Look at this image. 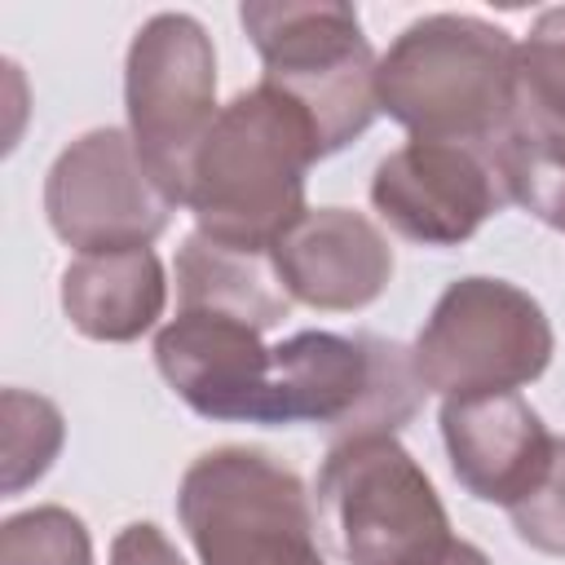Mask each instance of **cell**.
<instances>
[{"mask_svg": "<svg viewBox=\"0 0 565 565\" xmlns=\"http://www.w3.org/2000/svg\"><path fill=\"white\" fill-rule=\"evenodd\" d=\"M238 22L260 53V84L291 97L322 146V159L358 141L375 115V66L362 18L344 0H247Z\"/></svg>", "mask_w": 565, "mask_h": 565, "instance_id": "5b68a950", "label": "cell"}, {"mask_svg": "<svg viewBox=\"0 0 565 565\" xmlns=\"http://www.w3.org/2000/svg\"><path fill=\"white\" fill-rule=\"evenodd\" d=\"M322 159L309 115L269 84L234 93L190 163L185 207L199 234L274 252V243L309 212L305 177Z\"/></svg>", "mask_w": 565, "mask_h": 565, "instance_id": "6da1fadb", "label": "cell"}, {"mask_svg": "<svg viewBox=\"0 0 565 565\" xmlns=\"http://www.w3.org/2000/svg\"><path fill=\"white\" fill-rule=\"evenodd\" d=\"M437 565H490V556H486L477 543H468V539H455Z\"/></svg>", "mask_w": 565, "mask_h": 565, "instance_id": "7402d4cb", "label": "cell"}, {"mask_svg": "<svg viewBox=\"0 0 565 565\" xmlns=\"http://www.w3.org/2000/svg\"><path fill=\"white\" fill-rule=\"evenodd\" d=\"M124 115L141 168L181 207L190 163L221 115L216 49L199 18L154 13L137 26L124 57Z\"/></svg>", "mask_w": 565, "mask_h": 565, "instance_id": "ba28073f", "label": "cell"}, {"mask_svg": "<svg viewBox=\"0 0 565 565\" xmlns=\"http://www.w3.org/2000/svg\"><path fill=\"white\" fill-rule=\"evenodd\" d=\"M424 402L406 344L375 331H296L274 344L265 428L313 424L327 441L397 437Z\"/></svg>", "mask_w": 565, "mask_h": 565, "instance_id": "277c9868", "label": "cell"}, {"mask_svg": "<svg viewBox=\"0 0 565 565\" xmlns=\"http://www.w3.org/2000/svg\"><path fill=\"white\" fill-rule=\"evenodd\" d=\"M243 318L212 309H177L154 335V366L168 388L203 419L265 424L274 349Z\"/></svg>", "mask_w": 565, "mask_h": 565, "instance_id": "8fae6325", "label": "cell"}, {"mask_svg": "<svg viewBox=\"0 0 565 565\" xmlns=\"http://www.w3.org/2000/svg\"><path fill=\"white\" fill-rule=\"evenodd\" d=\"M313 512L344 565H437L455 543L428 472L388 433L327 446Z\"/></svg>", "mask_w": 565, "mask_h": 565, "instance_id": "3957f363", "label": "cell"}, {"mask_svg": "<svg viewBox=\"0 0 565 565\" xmlns=\"http://www.w3.org/2000/svg\"><path fill=\"white\" fill-rule=\"evenodd\" d=\"M516 124L565 137V4L543 9L516 44Z\"/></svg>", "mask_w": 565, "mask_h": 565, "instance_id": "e0dca14e", "label": "cell"}, {"mask_svg": "<svg viewBox=\"0 0 565 565\" xmlns=\"http://www.w3.org/2000/svg\"><path fill=\"white\" fill-rule=\"evenodd\" d=\"M441 441L455 481L494 508L521 503L547 472L556 437L521 393L441 397Z\"/></svg>", "mask_w": 565, "mask_h": 565, "instance_id": "7c38bea8", "label": "cell"}, {"mask_svg": "<svg viewBox=\"0 0 565 565\" xmlns=\"http://www.w3.org/2000/svg\"><path fill=\"white\" fill-rule=\"evenodd\" d=\"M494 168L508 203L525 207L547 230L565 234V137L543 128H512L494 146Z\"/></svg>", "mask_w": 565, "mask_h": 565, "instance_id": "2e32d148", "label": "cell"}, {"mask_svg": "<svg viewBox=\"0 0 565 565\" xmlns=\"http://www.w3.org/2000/svg\"><path fill=\"white\" fill-rule=\"evenodd\" d=\"M552 353L556 335L543 305L525 287L486 274L455 278L411 344L415 375L437 397L516 393L547 371Z\"/></svg>", "mask_w": 565, "mask_h": 565, "instance_id": "52a82bcc", "label": "cell"}, {"mask_svg": "<svg viewBox=\"0 0 565 565\" xmlns=\"http://www.w3.org/2000/svg\"><path fill=\"white\" fill-rule=\"evenodd\" d=\"M516 40L477 13L415 18L375 66V97L419 141L494 150L516 128Z\"/></svg>", "mask_w": 565, "mask_h": 565, "instance_id": "7a4b0ae2", "label": "cell"}, {"mask_svg": "<svg viewBox=\"0 0 565 565\" xmlns=\"http://www.w3.org/2000/svg\"><path fill=\"white\" fill-rule=\"evenodd\" d=\"M0 463H4V494H22L26 486H35L53 459L62 455L66 441V419L62 411L26 388H4L0 397Z\"/></svg>", "mask_w": 565, "mask_h": 565, "instance_id": "ac0fdd59", "label": "cell"}, {"mask_svg": "<svg viewBox=\"0 0 565 565\" xmlns=\"http://www.w3.org/2000/svg\"><path fill=\"white\" fill-rule=\"evenodd\" d=\"M172 212L177 203L141 168L128 128H93L75 137L44 177V216L79 256L150 247Z\"/></svg>", "mask_w": 565, "mask_h": 565, "instance_id": "9c48e42d", "label": "cell"}, {"mask_svg": "<svg viewBox=\"0 0 565 565\" xmlns=\"http://www.w3.org/2000/svg\"><path fill=\"white\" fill-rule=\"evenodd\" d=\"M177 516L203 565H327L305 481L252 446L199 455L177 486Z\"/></svg>", "mask_w": 565, "mask_h": 565, "instance_id": "8992f818", "label": "cell"}, {"mask_svg": "<svg viewBox=\"0 0 565 565\" xmlns=\"http://www.w3.org/2000/svg\"><path fill=\"white\" fill-rule=\"evenodd\" d=\"M177 300L181 309L243 318L256 331H269L291 313V296L282 291L265 252L225 247L199 230L185 234L177 247Z\"/></svg>", "mask_w": 565, "mask_h": 565, "instance_id": "9a60e30c", "label": "cell"}, {"mask_svg": "<svg viewBox=\"0 0 565 565\" xmlns=\"http://www.w3.org/2000/svg\"><path fill=\"white\" fill-rule=\"evenodd\" d=\"M508 521L525 547L543 556H565V437H556L543 481L521 503L508 508Z\"/></svg>", "mask_w": 565, "mask_h": 565, "instance_id": "ffe728a7", "label": "cell"}, {"mask_svg": "<svg viewBox=\"0 0 565 565\" xmlns=\"http://www.w3.org/2000/svg\"><path fill=\"white\" fill-rule=\"evenodd\" d=\"M168 305V274L154 247L88 252L62 269V313L97 344H128L146 335Z\"/></svg>", "mask_w": 565, "mask_h": 565, "instance_id": "5bb4252c", "label": "cell"}, {"mask_svg": "<svg viewBox=\"0 0 565 565\" xmlns=\"http://www.w3.org/2000/svg\"><path fill=\"white\" fill-rule=\"evenodd\" d=\"M110 565H185L154 521H132L110 543Z\"/></svg>", "mask_w": 565, "mask_h": 565, "instance_id": "44dd1931", "label": "cell"}, {"mask_svg": "<svg viewBox=\"0 0 565 565\" xmlns=\"http://www.w3.org/2000/svg\"><path fill=\"white\" fill-rule=\"evenodd\" d=\"M371 207L393 234L419 247H459L508 207V194L494 150L411 137L375 163Z\"/></svg>", "mask_w": 565, "mask_h": 565, "instance_id": "30bf717a", "label": "cell"}, {"mask_svg": "<svg viewBox=\"0 0 565 565\" xmlns=\"http://www.w3.org/2000/svg\"><path fill=\"white\" fill-rule=\"evenodd\" d=\"M291 305L353 313L384 296L393 247L384 230L353 207H309L269 252Z\"/></svg>", "mask_w": 565, "mask_h": 565, "instance_id": "4fadbf2b", "label": "cell"}, {"mask_svg": "<svg viewBox=\"0 0 565 565\" xmlns=\"http://www.w3.org/2000/svg\"><path fill=\"white\" fill-rule=\"evenodd\" d=\"M0 565H93V534L71 508L40 503L0 525Z\"/></svg>", "mask_w": 565, "mask_h": 565, "instance_id": "d6986e66", "label": "cell"}]
</instances>
